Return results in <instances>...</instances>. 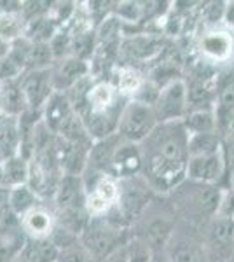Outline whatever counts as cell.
Segmentation results:
<instances>
[{
	"instance_id": "1",
	"label": "cell",
	"mask_w": 234,
	"mask_h": 262,
	"mask_svg": "<svg viewBox=\"0 0 234 262\" xmlns=\"http://www.w3.org/2000/svg\"><path fill=\"white\" fill-rule=\"evenodd\" d=\"M142 147V177L156 194H169L187 179L189 133L184 122H164Z\"/></svg>"
},
{
	"instance_id": "2",
	"label": "cell",
	"mask_w": 234,
	"mask_h": 262,
	"mask_svg": "<svg viewBox=\"0 0 234 262\" xmlns=\"http://www.w3.org/2000/svg\"><path fill=\"white\" fill-rule=\"evenodd\" d=\"M130 229L121 227L119 224L110 221L107 215H103V217H95L89 221L88 227L80 234V243L100 262L119 247H122L130 239Z\"/></svg>"
},
{
	"instance_id": "3",
	"label": "cell",
	"mask_w": 234,
	"mask_h": 262,
	"mask_svg": "<svg viewBox=\"0 0 234 262\" xmlns=\"http://www.w3.org/2000/svg\"><path fill=\"white\" fill-rule=\"evenodd\" d=\"M157 126H159V119H157L152 105L130 100L121 114V119H119L117 135L122 140L140 145L154 133Z\"/></svg>"
},
{
	"instance_id": "4",
	"label": "cell",
	"mask_w": 234,
	"mask_h": 262,
	"mask_svg": "<svg viewBox=\"0 0 234 262\" xmlns=\"http://www.w3.org/2000/svg\"><path fill=\"white\" fill-rule=\"evenodd\" d=\"M119 184H121V196H119L117 208L130 224V227H133V224L145 213V210L154 201L156 192L142 175L119 180Z\"/></svg>"
},
{
	"instance_id": "5",
	"label": "cell",
	"mask_w": 234,
	"mask_h": 262,
	"mask_svg": "<svg viewBox=\"0 0 234 262\" xmlns=\"http://www.w3.org/2000/svg\"><path fill=\"white\" fill-rule=\"evenodd\" d=\"M159 124L182 122L189 114V90L184 79H175L161 88L159 98L154 105Z\"/></svg>"
},
{
	"instance_id": "6",
	"label": "cell",
	"mask_w": 234,
	"mask_h": 262,
	"mask_svg": "<svg viewBox=\"0 0 234 262\" xmlns=\"http://www.w3.org/2000/svg\"><path fill=\"white\" fill-rule=\"evenodd\" d=\"M163 37H157L154 33H133V35H124L119 54H122L133 67L135 63H147L154 60L163 53Z\"/></svg>"
},
{
	"instance_id": "7",
	"label": "cell",
	"mask_w": 234,
	"mask_h": 262,
	"mask_svg": "<svg viewBox=\"0 0 234 262\" xmlns=\"http://www.w3.org/2000/svg\"><path fill=\"white\" fill-rule=\"evenodd\" d=\"M21 88H23L25 98H27L28 108L33 112H42L46 103L51 96L54 95L53 79H51L49 70H27L19 79Z\"/></svg>"
},
{
	"instance_id": "8",
	"label": "cell",
	"mask_w": 234,
	"mask_h": 262,
	"mask_svg": "<svg viewBox=\"0 0 234 262\" xmlns=\"http://www.w3.org/2000/svg\"><path fill=\"white\" fill-rule=\"evenodd\" d=\"M91 74V63L80 60L77 56H69L54 61L51 67V79H53L54 91L67 93L75 88L80 81H84Z\"/></svg>"
},
{
	"instance_id": "9",
	"label": "cell",
	"mask_w": 234,
	"mask_h": 262,
	"mask_svg": "<svg viewBox=\"0 0 234 262\" xmlns=\"http://www.w3.org/2000/svg\"><path fill=\"white\" fill-rule=\"evenodd\" d=\"M227 163H225L224 150L214 154L190 156L187 164V179L199 184L215 185L224 177Z\"/></svg>"
},
{
	"instance_id": "10",
	"label": "cell",
	"mask_w": 234,
	"mask_h": 262,
	"mask_svg": "<svg viewBox=\"0 0 234 262\" xmlns=\"http://www.w3.org/2000/svg\"><path fill=\"white\" fill-rule=\"evenodd\" d=\"M180 203H184V206L189 212L201 217V215H215L219 212L222 198H220V191L215 185L193 182L189 191L180 194Z\"/></svg>"
},
{
	"instance_id": "11",
	"label": "cell",
	"mask_w": 234,
	"mask_h": 262,
	"mask_svg": "<svg viewBox=\"0 0 234 262\" xmlns=\"http://www.w3.org/2000/svg\"><path fill=\"white\" fill-rule=\"evenodd\" d=\"M142 147L138 143H131L121 138L116 152L112 156L109 175L117 180L131 179V177L142 175Z\"/></svg>"
},
{
	"instance_id": "12",
	"label": "cell",
	"mask_w": 234,
	"mask_h": 262,
	"mask_svg": "<svg viewBox=\"0 0 234 262\" xmlns=\"http://www.w3.org/2000/svg\"><path fill=\"white\" fill-rule=\"evenodd\" d=\"M21 229L28 239H46L51 238L53 231L56 229V213L53 206L40 203L28 213L21 217Z\"/></svg>"
},
{
	"instance_id": "13",
	"label": "cell",
	"mask_w": 234,
	"mask_h": 262,
	"mask_svg": "<svg viewBox=\"0 0 234 262\" xmlns=\"http://www.w3.org/2000/svg\"><path fill=\"white\" fill-rule=\"evenodd\" d=\"M86 185L82 177L63 175L53 198V208L56 210H75L86 208Z\"/></svg>"
},
{
	"instance_id": "14",
	"label": "cell",
	"mask_w": 234,
	"mask_h": 262,
	"mask_svg": "<svg viewBox=\"0 0 234 262\" xmlns=\"http://www.w3.org/2000/svg\"><path fill=\"white\" fill-rule=\"evenodd\" d=\"M208 231H210L208 232V250L211 257H215V260L217 257L220 260H225L234 245V221L217 215Z\"/></svg>"
},
{
	"instance_id": "15",
	"label": "cell",
	"mask_w": 234,
	"mask_h": 262,
	"mask_svg": "<svg viewBox=\"0 0 234 262\" xmlns=\"http://www.w3.org/2000/svg\"><path fill=\"white\" fill-rule=\"evenodd\" d=\"M199 49L208 60L227 61L234 53V37L229 30L211 28L203 33L201 40H199Z\"/></svg>"
},
{
	"instance_id": "16",
	"label": "cell",
	"mask_w": 234,
	"mask_h": 262,
	"mask_svg": "<svg viewBox=\"0 0 234 262\" xmlns=\"http://www.w3.org/2000/svg\"><path fill=\"white\" fill-rule=\"evenodd\" d=\"M166 260L168 262H205V250L187 236L175 231L166 245Z\"/></svg>"
},
{
	"instance_id": "17",
	"label": "cell",
	"mask_w": 234,
	"mask_h": 262,
	"mask_svg": "<svg viewBox=\"0 0 234 262\" xmlns=\"http://www.w3.org/2000/svg\"><path fill=\"white\" fill-rule=\"evenodd\" d=\"M21 145H23V137H21L19 117L2 116L0 119V161L19 156Z\"/></svg>"
},
{
	"instance_id": "18",
	"label": "cell",
	"mask_w": 234,
	"mask_h": 262,
	"mask_svg": "<svg viewBox=\"0 0 234 262\" xmlns=\"http://www.w3.org/2000/svg\"><path fill=\"white\" fill-rule=\"evenodd\" d=\"M72 114H75V108L69 100V96L65 93H54L46 103V107L42 108L40 117L48 128L53 131L54 135L58 133V129L61 128V124L65 122Z\"/></svg>"
},
{
	"instance_id": "19",
	"label": "cell",
	"mask_w": 234,
	"mask_h": 262,
	"mask_svg": "<svg viewBox=\"0 0 234 262\" xmlns=\"http://www.w3.org/2000/svg\"><path fill=\"white\" fill-rule=\"evenodd\" d=\"M182 122H184L189 137H193V135L219 133V116H217L215 107L189 111L187 117Z\"/></svg>"
},
{
	"instance_id": "20",
	"label": "cell",
	"mask_w": 234,
	"mask_h": 262,
	"mask_svg": "<svg viewBox=\"0 0 234 262\" xmlns=\"http://www.w3.org/2000/svg\"><path fill=\"white\" fill-rule=\"evenodd\" d=\"M27 234L21 226H0V262H12L23 252Z\"/></svg>"
},
{
	"instance_id": "21",
	"label": "cell",
	"mask_w": 234,
	"mask_h": 262,
	"mask_svg": "<svg viewBox=\"0 0 234 262\" xmlns=\"http://www.w3.org/2000/svg\"><path fill=\"white\" fill-rule=\"evenodd\" d=\"M0 177H2V185L9 189L28 184L30 159L23 158V156H16V158L0 161Z\"/></svg>"
},
{
	"instance_id": "22",
	"label": "cell",
	"mask_w": 234,
	"mask_h": 262,
	"mask_svg": "<svg viewBox=\"0 0 234 262\" xmlns=\"http://www.w3.org/2000/svg\"><path fill=\"white\" fill-rule=\"evenodd\" d=\"M0 93H2L4 116L21 117L23 114H27L30 111L19 79L18 81H12V82H7V84H4V86H0Z\"/></svg>"
},
{
	"instance_id": "23",
	"label": "cell",
	"mask_w": 234,
	"mask_h": 262,
	"mask_svg": "<svg viewBox=\"0 0 234 262\" xmlns=\"http://www.w3.org/2000/svg\"><path fill=\"white\" fill-rule=\"evenodd\" d=\"M143 81H145V77L140 74L137 67H131V65H121L116 70V77L110 79V82L116 86L119 95L124 96L126 100L135 98V95L142 88Z\"/></svg>"
},
{
	"instance_id": "24",
	"label": "cell",
	"mask_w": 234,
	"mask_h": 262,
	"mask_svg": "<svg viewBox=\"0 0 234 262\" xmlns=\"http://www.w3.org/2000/svg\"><path fill=\"white\" fill-rule=\"evenodd\" d=\"M40 203L42 200L39 198V194L33 191L28 184L12 187L9 191V208L12 210V213L16 217H19V221L25 213H28L35 206H39Z\"/></svg>"
},
{
	"instance_id": "25",
	"label": "cell",
	"mask_w": 234,
	"mask_h": 262,
	"mask_svg": "<svg viewBox=\"0 0 234 262\" xmlns=\"http://www.w3.org/2000/svg\"><path fill=\"white\" fill-rule=\"evenodd\" d=\"M27 32V19L21 11H2L0 14V39L9 42L19 40Z\"/></svg>"
},
{
	"instance_id": "26",
	"label": "cell",
	"mask_w": 234,
	"mask_h": 262,
	"mask_svg": "<svg viewBox=\"0 0 234 262\" xmlns=\"http://www.w3.org/2000/svg\"><path fill=\"white\" fill-rule=\"evenodd\" d=\"M54 54L51 51L49 44L44 42H32L25 63V72L27 70H49L54 65Z\"/></svg>"
},
{
	"instance_id": "27",
	"label": "cell",
	"mask_w": 234,
	"mask_h": 262,
	"mask_svg": "<svg viewBox=\"0 0 234 262\" xmlns=\"http://www.w3.org/2000/svg\"><path fill=\"white\" fill-rule=\"evenodd\" d=\"M224 150V140L219 133L206 135H193L189 137V156L214 154V152Z\"/></svg>"
},
{
	"instance_id": "28",
	"label": "cell",
	"mask_w": 234,
	"mask_h": 262,
	"mask_svg": "<svg viewBox=\"0 0 234 262\" xmlns=\"http://www.w3.org/2000/svg\"><path fill=\"white\" fill-rule=\"evenodd\" d=\"M127 262H154V250L138 236H130L126 242Z\"/></svg>"
},
{
	"instance_id": "29",
	"label": "cell",
	"mask_w": 234,
	"mask_h": 262,
	"mask_svg": "<svg viewBox=\"0 0 234 262\" xmlns=\"http://www.w3.org/2000/svg\"><path fill=\"white\" fill-rule=\"evenodd\" d=\"M58 262H98V260L91 255V252H89L79 239L77 243L59 250Z\"/></svg>"
},
{
	"instance_id": "30",
	"label": "cell",
	"mask_w": 234,
	"mask_h": 262,
	"mask_svg": "<svg viewBox=\"0 0 234 262\" xmlns=\"http://www.w3.org/2000/svg\"><path fill=\"white\" fill-rule=\"evenodd\" d=\"M25 74V70L12 60L11 56H6L0 60V86L12 81H18L21 79V75Z\"/></svg>"
},
{
	"instance_id": "31",
	"label": "cell",
	"mask_w": 234,
	"mask_h": 262,
	"mask_svg": "<svg viewBox=\"0 0 234 262\" xmlns=\"http://www.w3.org/2000/svg\"><path fill=\"white\" fill-rule=\"evenodd\" d=\"M100 262H127V255H126V243L122 247H119L117 250H114L110 255H107L105 259H101Z\"/></svg>"
},
{
	"instance_id": "32",
	"label": "cell",
	"mask_w": 234,
	"mask_h": 262,
	"mask_svg": "<svg viewBox=\"0 0 234 262\" xmlns=\"http://www.w3.org/2000/svg\"><path fill=\"white\" fill-rule=\"evenodd\" d=\"M224 23H225V27H227V28L234 30V0H232V2H225Z\"/></svg>"
},
{
	"instance_id": "33",
	"label": "cell",
	"mask_w": 234,
	"mask_h": 262,
	"mask_svg": "<svg viewBox=\"0 0 234 262\" xmlns=\"http://www.w3.org/2000/svg\"><path fill=\"white\" fill-rule=\"evenodd\" d=\"M222 129L225 131V137L234 138V114H231V116L227 117V121L224 122Z\"/></svg>"
},
{
	"instance_id": "34",
	"label": "cell",
	"mask_w": 234,
	"mask_h": 262,
	"mask_svg": "<svg viewBox=\"0 0 234 262\" xmlns=\"http://www.w3.org/2000/svg\"><path fill=\"white\" fill-rule=\"evenodd\" d=\"M9 51H11L9 42L0 39V60H2V58H6V56H9Z\"/></svg>"
},
{
	"instance_id": "35",
	"label": "cell",
	"mask_w": 234,
	"mask_h": 262,
	"mask_svg": "<svg viewBox=\"0 0 234 262\" xmlns=\"http://www.w3.org/2000/svg\"><path fill=\"white\" fill-rule=\"evenodd\" d=\"M12 262H30V260H28V259H25V257H23V255H21V253H19V255L16 257V259L12 260Z\"/></svg>"
}]
</instances>
